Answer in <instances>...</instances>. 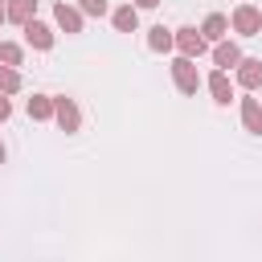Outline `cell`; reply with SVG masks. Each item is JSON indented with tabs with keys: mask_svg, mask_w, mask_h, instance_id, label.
<instances>
[{
	"mask_svg": "<svg viewBox=\"0 0 262 262\" xmlns=\"http://www.w3.org/2000/svg\"><path fill=\"white\" fill-rule=\"evenodd\" d=\"M176 49H180L184 57H201V53H209L213 45L205 41V33H201L196 25H180V29H176Z\"/></svg>",
	"mask_w": 262,
	"mask_h": 262,
	"instance_id": "cell-5",
	"label": "cell"
},
{
	"mask_svg": "<svg viewBox=\"0 0 262 262\" xmlns=\"http://www.w3.org/2000/svg\"><path fill=\"white\" fill-rule=\"evenodd\" d=\"M4 160H8V151H4V143H0V164H4Z\"/></svg>",
	"mask_w": 262,
	"mask_h": 262,
	"instance_id": "cell-22",
	"label": "cell"
},
{
	"mask_svg": "<svg viewBox=\"0 0 262 262\" xmlns=\"http://www.w3.org/2000/svg\"><path fill=\"white\" fill-rule=\"evenodd\" d=\"M53 123H57L66 135L82 131V111H78V102H74L70 94H53Z\"/></svg>",
	"mask_w": 262,
	"mask_h": 262,
	"instance_id": "cell-2",
	"label": "cell"
},
{
	"mask_svg": "<svg viewBox=\"0 0 262 262\" xmlns=\"http://www.w3.org/2000/svg\"><path fill=\"white\" fill-rule=\"evenodd\" d=\"M172 86L180 90V94H196L201 86H205V78H201V70H196V57H176L172 61Z\"/></svg>",
	"mask_w": 262,
	"mask_h": 262,
	"instance_id": "cell-1",
	"label": "cell"
},
{
	"mask_svg": "<svg viewBox=\"0 0 262 262\" xmlns=\"http://www.w3.org/2000/svg\"><path fill=\"white\" fill-rule=\"evenodd\" d=\"M233 82H237L242 90H258V86H262V57H242V61L233 66Z\"/></svg>",
	"mask_w": 262,
	"mask_h": 262,
	"instance_id": "cell-8",
	"label": "cell"
},
{
	"mask_svg": "<svg viewBox=\"0 0 262 262\" xmlns=\"http://www.w3.org/2000/svg\"><path fill=\"white\" fill-rule=\"evenodd\" d=\"M82 20H86V12H82L78 4H66V0L53 4V25H57L66 37H78V33H82Z\"/></svg>",
	"mask_w": 262,
	"mask_h": 262,
	"instance_id": "cell-4",
	"label": "cell"
},
{
	"mask_svg": "<svg viewBox=\"0 0 262 262\" xmlns=\"http://www.w3.org/2000/svg\"><path fill=\"white\" fill-rule=\"evenodd\" d=\"M111 25H115V33H135L139 29V8L127 0V4H119L115 12H111Z\"/></svg>",
	"mask_w": 262,
	"mask_h": 262,
	"instance_id": "cell-10",
	"label": "cell"
},
{
	"mask_svg": "<svg viewBox=\"0 0 262 262\" xmlns=\"http://www.w3.org/2000/svg\"><path fill=\"white\" fill-rule=\"evenodd\" d=\"M229 29L237 33V37H258L262 33V8H254V4H237L233 8V16H229Z\"/></svg>",
	"mask_w": 262,
	"mask_h": 262,
	"instance_id": "cell-3",
	"label": "cell"
},
{
	"mask_svg": "<svg viewBox=\"0 0 262 262\" xmlns=\"http://www.w3.org/2000/svg\"><path fill=\"white\" fill-rule=\"evenodd\" d=\"M78 8H82L86 16H106V12H111L106 0H78Z\"/></svg>",
	"mask_w": 262,
	"mask_h": 262,
	"instance_id": "cell-18",
	"label": "cell"
},
{
	"mask_svg": "<svg viewBox=\"0 0 262 262\" xmlns=\"http://www.w3.org/2000/svg\"><path fill=\"white\" fill-rule=\"evenodd\" d=\"M242 127L250 135H262V102L258 98H242Z\"/></svg>",
	"mask_w": 262,
	"mask_h": 262,
	"instance_id": "cell-14",
	"label": "cell"
},
{
	"mask_svg": "<svg viewBox=\"0 0 262 262\" xmlns=\"http://www.w3.org/2000/svg\"><path fill=\"white\" fill-rule=\"evenodd\" d=\"M209 57H213V66H217V70H233V66H237V61H242L246 53H242V45H237V41L221 37V41H217V45L209 49Z\"/></svg>",
	"mask_w": 262,
	"mask_h": 262,
	"instance_id": "cell-9",
	"label": "cell"
},
{
	"mask_svg": "<svg viewBox=\"0 0 262 262\" xmlns=\"http://www.w3.org/2000/svg\"><path fill=\"white\" fill-rule=\"evenodd\" d=\"M0 61H4V66H25V45L0 41Z\"/></svg>",
	"mask_w": 262,
	"mask_h": 262,
	"instance_id": "cell-17",
	"label": "cell"
},
{
	"mask_svg": "<svg viewBox=\"0 0 262 262\" xmlns=\"http://www.w3.org/2000/svg\"><path fill=\"white\" fill-rule=\"evenodd\" d=\"M25 111H29L33 123H49V119H53V94H33V98L25 102Z\"/></svg>",
	"mask_w": 262,
	"mask_h": 262,
	"instance_id": "cell-13",
	"label": "cell"
},
{
	"mask_svg": "<svg viewBox=\"0 0 262 262\" xmlns=\"http://www.w3.org/2000/svg\"><path fill=\"white\" fill-rule=\"evenodd\" d=\"M131 4H135V8H156L160 0H131Z\"/></svg>",
	"mask_w": 262,
	"mask_h": 262,
	"instance_id": "cell-20",
	"label": "cell"
},
{
	"mask_svg": "<svg viewBox=\"0 0 262 262\" xmlns=\"http://www.w3.org/2000/svg\"><path fill=\"white\" fill-rule=\"evenodd\" d=\"M8 4V20L12 25H29L37 16V0H4Z\"/></svg>",
	"mask_w": 262,
	"mask_h": 262,
	"instance_id": "cell-15",
	"label": "cell"
},
{
	"mask_svg": "<svg viewBox=\"0 0 262 262\" xmlns=\"http://www.w3.org/2000/svg\"><path fill=\"white\" fill-rule=\"evenodd\" d=\"M8 119H12V98L0 94V123H8Z\"/></svg>",
	"mask_w": 262,
	"mask_h": 262,
	"instance_id": "cell-19",
	"label": "cell"
},
{
	"mask_svg": "<svg viewBox=\"0 0 262 262\" xmlns=\"http://www.w3.org/2000/svg\"><path fill=\"white\" fill-rule=\"evenodd\" d=\"M0 25H8V4H0Z\"/></svg>",
	"mask_w": 262,
	"mask_h": 262,
	"instance_id": "cell-21",
	"label": "cell"
},
{
	"mask_svg": "<svg viewBox=\"0 0 262 262\" xmlns=\"http://www.w3.org/2000/svg\"><path fill=\"white\" fill-rule=\"evenodd\" d=\"M205 90L213 94L217 106H229V102H233V78H229V70H213V74L205 78Z\"/></svg>",
	"mask_w": 262,
	"mask_h": 262,
	"instance_id": "cell-7",
	"label": "cell"
},
{
	"mask_svg": "<svg viewBox=\"0 0 262 262\" xmlns=\"http://www.w3.org/2000/svg\"><path fill=\"white\" fill-rule=\"evenodd\" d=\"M20 29H25V45H29V49H37V53H49V49H53V29H49L45 20L33 16V20L20 25Z\"/></svg>",
	"mask_w": 262,
	"mask_h": 262,
	"instance_id": "cell-6",
	"label": "cell"
},
{
	"mask_svg": "<svg viewBox=\"0 0 262 262\" xmlns=\"http://www.w3.org/2000/svg\"><path fill=\"white\" fill-rule=\"evenodd\" d=\"M201 33H205L209 45H217L221 37H229V16H225V12H209V16L201 20Z\"/></svg>",
	"mask_w": 262,
	"mask_h": 262,
	"instance_id": "cell-11",
	"label": "cell"
},
{
	"mask_svg": "<svg viewBox=\"0 0 262 262\" xmlns=\"http://www.w3.org/2000/svg\"><path fill=\"white\" fill-rule=\"evenodd\" d=\"M20 90V70L0 61V94H16Z\"/></svg>",
	"mask_w": 262,
	"mask_h": 262,
	"instance_id": "cell-16",
	"label": "cell"
},
{
	"mask_svg": "<svg viewBox=\"0 0 262 262\" xmlns=\"http://www.w3.org/2000/svg\"><path fill=\"white\" fill-rule=\"evenodd\" d=\"M147 49H151V53H172V49H176V29L151 25V29H147Z\"/></svg>",
	"mask_w": 262,
	"mask_h": 262,
	"instance_id": "cell-12",
	"label": "cell"
}]
</instances>
